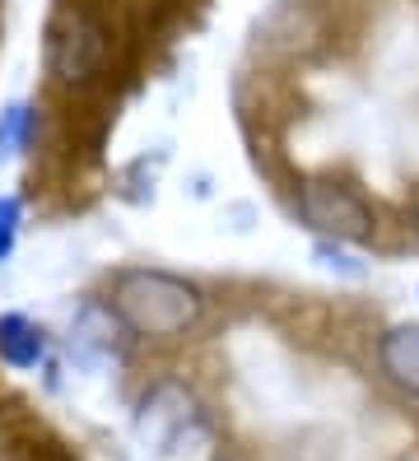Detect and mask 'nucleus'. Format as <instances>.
I'll return each mask as SVG.
<instances>
[{"label":"nucleus","mask_w":419,"mask_h":461,"mask_svg":"<svg viewBox=\"0 0 419 461\" xmlns=\"http://www.w3.org/2000/svg\"><path fill=\"white\" fill-rule=\"evenodd\" d=\"M112 308L131 336L182 340L205 317V298L187 276H173L159 266H131L112 280Z\"/></svg>","instance_id":"1"},{"label":"nucleus","mask_w":419,"mask_h":461,"mask_svg":"<svg viewBox=\"0 0 419 461\" xmlns=\"http://www.w3.org/2000/svg\"><path fill=\"white\" fill-rule=\"evenodd\" d=\"M201 429V401L187 383H154L145 396H140L135 411V433L154 456H178V447Z\"/></svg>","instance_id":"2"},{"label":"nucleus","mask_w":419,"mask_h":461,"mask_svg":"<svg viewBox=\"0 0 419 461\" xmlns=\"http://www.w3.org/2000/svg\"><path fill=\"white\" fill-rule=\"evenodd\" d=\"M303 224L331 242H369L378 233V214L354 186L345 182H307L298 186Z\"/></svg>","instance_id":"3"},{"label":"nucleus","mask_w":419,"mask_h":461,"mask_svg":"<svg viewBox=\"0 0 419 461\" xmlns=\"http://www.w3.org/2000/svg\"><path fill=\"white\" fill-rule=\"evenodd\" d=\"M107 57V38L94 19L84 14H70L66 23H56L51 29V47H47V61H51V75L66 79V85H79V79H89Z\"/></svg>","instance_id":"4"},{"label":"nucleus","mask_w":419,"mask_h":461,"mask_svg":"<svg viewBox=\"0 0 419 461\" xmlns=\"http://www.w3.org/2000/svg\"><path fill=\"white\" fill-rule=\"evenodd\" d=\"M126 321L117 317L112 303H84L70 321V349L84 368H107L126 355Z\"/></svg>","instance_id":"5"},{"label":"nucleus","mask_w":419,"mask_h":461,"mask_svg":"<svg viewBox=\"0 0 419 461\" xmlns=\"http://www.w3.org/2000/svg\"><path fill=\"white\" fill-rule=\"evenodd\" d=\"M378 364L387 373V383H396L401 392L419 396V327H414V321L391 327L378 340Z\"/></svg>","instance_id":"6"},{"label":"nucleus","mask_w":419,"mask_h":461,"mask_svg":"<svg viewBox=\"0 0 419 461\" xmlns=\"http://www.w3.org/2000/svg\"><path fill=\"white\" fill-rule=\"evenodd\" d=\"M42 355H47V331L33 317H23V312L0 317V359L10 368H38Z\"/></svg>","instance_id":"7"},{"label":"nucleus","mask_w":419,"mask_h":461,"mask_svg":"<svg viewBox=\"0 0 419 461\" xmlns=\"http://www.w3.org/2000/svg\"><path fill=\"white\" fill-rule=\"evenodd\" d=\"M33 126H38V117H33L28 103H5L0 107V158L23 154L28 140H33Z\"/></svg>","instance_id":"8"},{"label":"nucleus","mask_w":419,"mask_h":461,"mask_svg":"<svg viewBox=\"0 0 419 461\" xmlns=\"http://www.w3.org/2000/svg\"><path fill=\"white\" fill-rule=\"evenodd\" d=\"M19 229H23V201L19 196H0V261L14 257Z\"/></svg>","instance_id":"9"},{"label":"nucleus","mask_w":419,"mask_h":461,"mask_svg":"<svg viewBox=\"0 0 419 461\" xmlns=\"http://www.w3.org/2000/svg\"><path fill=\"white\" fill-rule=\"evenodd\" d=\"M317 261H322L326 270H341V276H363V266H359L354 257H345L331 238H322V242H317Z\"/></svg>","instance_id":"10"},{"label":"nucleus","mask_w":419,"mask_h":461,"mask_svg":"<svg viewBox=\"0 0 419 461\" xmlns=\"http://www.w3.org/2000/svg\"><path fill=\"white\" fill-rule=\"evenodd\" d=\"M414 233H419V205H414Z\"/></svg>","instance_id":"11"}]
</instances>
